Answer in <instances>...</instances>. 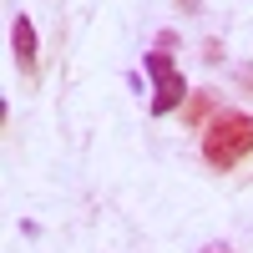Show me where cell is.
<instances>
[{
	"instance_id": "277c9868",
	"label": "cell",
	"mask_w": 253,
	"mask_h": 253,
	"mask_svg": "<svg viewBox=\"0 0 253 253\" xmlns=\"http://www.w3.org/2000/svg\"><path fill=\"white\" fill-rule=\"evenodd\" d=\"M182 117L193 122V126H208V117H213V91H193L187 107H182Z\"/></svg>"
},
{
	"instance_id": "6da1fadb",
	"label": "cell",
	"mask_w": 253,
	"mask_h": 253,
	"mask_svg": "<svg viewBox=\"0 0 253 253\" xmlns=\"http://www.w3.org/2000/svg\"><path fill=\"white\" fill-rule=\"evenodd\" d=\"M248 152H253V117L233 112V107H218L208 117V126H203V162L228 172V167H238Z\"/></svg>"
},
{
	"instance_id": "5b68a950",
	"label": "cell",
	"mask_w": 253,
	"mask_h": 253,
	"mask_svg": "<svg viewBox=\"0 0 253 253\" xmlns=\"http://www.w3.org/2000/svg\"><path fill=\"white\" fill-rule=\"evenodd\" d=\"M203 253H233V248H228V243H208Z\"/></svg>"
},
{
	"instance_id": "7a4b0ae2",
	"label": "cell",
	"mask_w": 253,
	"mask_h": 253,
	"mask_svg": "<svg viewBox=\"0 0 253 253\" xmlns=\"http://www.w3.org/2000/svg\"><path fill=\"white\" fill-rule=\"evenodd\" d=\"M147 76H152V117H167V112H177V107H187V81H182V71L172 66V56L167 51H147Z\"/></svg>"
},
{
	"instance_id": "3957f363",
	"label": "cell",
	"mask_w": 253,
	"mask_h": 253,
	"mask_svg": "<svg viewBox=\"0 0 253 253\" xmlns=\"http://www.w3.org/2000/svg\"><path fill=\"white\" fill-rule=\"evenodd\" d=\"M10 46H15V66H20V71H36V26H31L26 15H15Z\"/></svg>"
}]
</instances>
